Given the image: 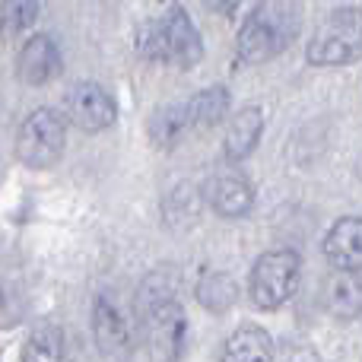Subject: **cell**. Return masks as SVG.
Here are the masks:
<instances>
[{
    "label": "cell",
    "mask_w": 362,
    "mask_h": 362,
    "mask_svg": "<svg viewBox=\"0 0 362 362\" xmlns=\"http://www.w3.org/2000/svg\"><path fill=\"white\" fill-rule=\"evenodd\" d=\"M23 362H67L64 334L54 325H42L29 334L23 346Z\"/></svg>",
    "instance_id": "obj_17"
},
{
    "label": "cell",
    "mask_w": 362,
    "mask_h": 362,
    "mask_svg": "<svg viewBox=\"0 0 362 362\" xmlns=\"http://www.w3.org/2000/svg\"><path fill=\"white\" fill-rule=\"evenodd\" d=\"M296 38V6L289 0H264L255 6L238 32V57L245 64H264L283 54Z\"/></svg>",
    "instance_id": "obj_2"
},
{
    "label": "cell",
    "mask_w": 362,
    "mask_h": 362,
    "mask_svg": "<svg viewBox=\"0 0 362 362\" xmlns=\"http://www.w3.org/2000/svg\"><path fill=\"white\" fill-rule=\"evenodd\" d=\"M325 305L337 318H356L362 315V280L359 274H346L337 270L331 280L325 283Z\"/></svg>",
    "instance_id": "obj_14"
},
{
    "label": "cell",
    "mask_w": 362,
    "mask_h": 362,
    "mask_svg": "<svg viewBox=\"0 0 362 362\" xmlns=\"http://www.w3.org/2000/svg\"><path fill=\"white\" fill-rule=\"evenodd\" d=\"M264 134V112L261 108H242L235 118L226 124V140H223V156L229 163H242L245 156L255 153Z\"/></svg>",
    "instance_id": "obj_12"
},
{
    "label": "cell",
    "mask_w": 362,
    "mask_h": 362,
    "mask_svg": "<svg viewBox=\"0 0 362 362\" xmlns=\"http://www.w3.org/2000/svg\"><path fill=\"white\" fill-rule=\"evenodd\" d=\"M206 4H210L216 13H226V16H232V13H235V6L242 4V0H206Z\"/></svg>",
    "instance_id": "obj_20"
},
{
    "label": "cell",
    "mask_w": 362,
    "mask_h": 362,
    "mask_svg": "<svg viewBox=\"0 0 362 362\" xmlns=\"http://www.w3.org/2000/svg\"><path fill=\"white\" fill-rule=\"evenodd\" d=\"M187 115H191V131H210V127L223 124L229 115V93L223 86L204 89L187 102Z\"/></svg>",
    "instance_id": "obj_16"
},
{
    "label": "cell",
    "mask_w": 362,
    "mask_h": 362,
    "mask_svg": "<svg viewBox=\"0 0 362 362\" xmlns=\"http://www.w3.org/2000/svg\"><path fill=\"white\" fill-rule=\"evenodd\" d=\"M137 315H140V327H144V337L150 344L153 356L172 362L181 353V344H185V308L175 299L169 286L163 280H146L144 289H140L137 299Z\"/></svg>",
    "instance_id": "obj_1"
},
{
    "label": "cell",
    "mask_w": 362,
    "mask_h": 362,
    "mask_svg": "<svg viewBox=\"0 0 362 362\" xmlns=\"http://www.w3.org/2000/svg\"><path fill=\"white\" fill-rule=\"evenodd\" d=\"M64 115H67V121H74L80 131L99 134L115 124L118 105H115V95L108 93L105 86L86 80V83H76V86L64 95Z\"/></svg>",
    "instance_id": "obj_7"
},
{
    "label": "cell",
    "mask_w": 362,
    "mask_h": 362,
    "mask_svg": "<svg viewBox=\"0 0 362 362\" xmlns=\"http://www.w3.org/2000/svg\"><path fill=\"white\" fill-rule=\"evenodd\" d=\"M204 200L226 219H238L255 206V187L238 172H226V175H213L204 185Z\"/></svg>",
    "instance_id": "obj_9"
},
{
    "label": "cell",
    "mask_w": 362,
    "mask_h": 362,
    "mask_svg": "<svg viewBox=\"0 0 362 362\" xmlns=\"http://www.w3.org/2000/svg\"><path fill=\"white\" fill-rule=\"evenodd\" d=\"M325 257L337 270L359 274L362 270V216H344L327 229Z\"/></svg>",
    "instance_id": "obj_11"
},
{
    "label": "cell",
    "mask_w": 362,
    "mask_h": 362,
    "mask_svg": "<svg viewBox=\"0 0 362 362\" xmlns=\"http://www.w3.org/2000/svg\"><path fill=\"white\" fill-rule=\"evenodd\" d=\"M57 74H61V51H57L54 38H29L16 57V76L29 86H45V83L57 80Z\"/></svg>",
    "instance_id": "obj_10"
},
{
    "label": "cell",
    "mask_w": 362,
    "mask_h": 362,
    "mask_svg": "<svg viewBox=\"0 0 362 362\" xmlns=\"http://www.w3.org/2000/svg\"><path fill=\"white\" fill-rule=\"evenodd\" d=\"M67 144V124L54 108H35L19 124L16 134V159L29 169H51L61 159Z\"/></svg>",
    "instance_id": "obj_5"
},
{
    "label": "cell",
    "mask_w": 362,
    "mask_h": 362,
    "mask_svg": "<svg viewBox=\"0 0 362 362\" xmlns=\"http://www.w3.org/2000/svg\"><path fill=\"white\" fill-rule=\"evenodd\" d=\"M93 334H95V344L105 353H112V356H121V353L131 350V340H134L131 321H127V315L121 312V305L108 293L95 296L93 302Z\"/></svg>",
    "instance_id": "obj_8"
},
{
    "label": "cell",
    "mask_w": 362,
    "mask_h": 362,
    "mask_svg": "<svg viewBox=\"0 0 362 362\" xmlns=\"http://www.w3.org/2000/svg\"><path fill=\"white\" fill-rule=\"evenodd\" d=\"M302 274V257L296 251H267L257 257L255 270H251V299L257 308H280L299 286Z\"/></svg>",
    "instance_id": "obj_6"
},
{
    "label": "cell",
    "mask_w": 362,
    "mask_h": 362,
    "mask_svg": "<svg viewBox=\"0 0 362 362\" xmlns=\"http://www.w3.org/2000/svg\"><path fill=\"white\" fill-rule=\"evenodd\" d=\"M197 299L213 312H226L235 302V286L226 274H206L197 286Z\"/></svg>",
    "instance_id": "obj_18"
},
{
    "label": "cell",
    "mask_w": 362,
    "mask_h": 362,
    "mask_svg": "<svg viewBox=\"0 0 362 362\" xmlns=\"http://www.w3.org/2000/svg\"><path fill=\"white\" fill-rule=\"evenodd\" d=\"M191 131V115H187V102L178 105H163L150 118V137L159 150H175L181 137Z\"/></svg>",
    "instance_id": "obj_15"
},
{
    "label": "cell",
    "mask_w": 362,
    "mask_h": 362,
    "mask_svg": "<svg viewBox=\"0 0 362 362\" xmlns=\"http://www.w3.org/2000/svg\"><path fill=\"white\" fill-rule=\"evenodd\" d=\"M362 57V10L340 6L321 19L308 38V64L315 67H340Z\"/></svg>",
    "instance_id": "obj_4"
},
{
    "label": "cell",
    "mask_w": 362,
    "mask_h": 362,
    "mask_svg": "<svg viewBox=\"0 0 362 362\" xmlns=\"http://www.w3.org/2000/svg\"><path fill=\"white\" fill-rule=\"evenodd\" d=\"M219 362H274V340L261 327H238L226 340Z\"/></svg>",
    "instance_id": "obj_13"
},
{
    "label": "cell",
    "mask_w": 362,
    "mask_h": 362,
    "mask_svg": "<svg viewBox=\"0 0 362 362\" xmlns=\"http://www.w3.org/2000/svg\"><path fill=\"white\" fill-rule=\"evenodd\" d=\"M140 54L156 64H175L181 70L194 67L204 57L200 32L194 29L185 6L175 4L163 19L144 25V32H140Z\"/></svg>",
    "instance_id": "obj_3"
},
{
    "label": "cell",
    "mask_w": 362,
    "mask_h": 362,
    "mask_svg": "<svg viewBox=\"0 0 362 362\" xmlns=\"http://www.w3.org/2000/svg\"><path fill=\"white\" fill-rule=\"evenodd\" d=\"M38 19V4L35 0H4V29L10 35L25 32Z\"/></svg>",
    "instance_id": "obj_19"
}]
</instances>
